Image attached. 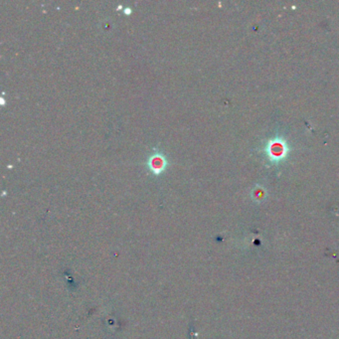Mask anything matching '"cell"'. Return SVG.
<instances>
[{"label": "cell", "mask_w": 339, "mask_h": 339, "mask_svg": "<svg viewBox=\"0 0 339 339\" xmlns=\"http://www.w3.org/2000/svg\"><path fill=\"white\" fill-rule=\"evenodd\" d=\"M149 168L156 174L162 172L166 166V158L161 153L152 154L147 161Z\"/></svg>", "instance_id": "6da1fadb"}]
</instances>
